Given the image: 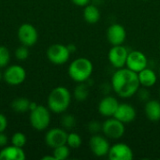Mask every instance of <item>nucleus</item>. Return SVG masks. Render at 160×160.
Instances as JSON below:
<instances>
[{"label":"nucleus","instance_id":"nucleus-1","mask_svg":"<svg viewBox=\"0 0 160 160\" xmlns=\"http://www.w3.org/2000/svg\"><path fill=\"white\" fill-rule=\"evenodd\" d=\"M112 87L115 94L122 98H129L140 89L138 73L128 68H118L112 77Z\"/></svg>","mask_w":160,"mask_h":160},{"label":"nucleus","instance_id":"nucleus-5","mask_svg":"<svg viewBox=\"0 0 160 160\" xmlns=\"http://www.w3.org/2000/svg\"><path fill=\"white\" fill-rule=\"evenodd\" d=\"M105 137L112 140H119L121 139L125 132L126 128L125 124L116 119L115 117H109L102 123V130Z\"/></svg>","mask_w":160,"mask_h":160},{"label":"nucleus","instance_id":"nucleus-11","mask_svg":"<svg viewBox=\"0 0 160 160\" xmlns=\"http://www.w3.org/2000/svg\"><path fill=\"white\" fill-rule=\"evenodd\" d=\"M126 67L134 72L139 73L148 67V59L141 51H131L128 52Z\"/></svg>","mask_w":160,"mask_h":160},{"label":"nucleus","instance_id":"nucleus-33","mask_svg":"<svg viewBox=\"0 0 160 160\" xmlns=\"http://www.w3.org/2000/svg\"><path fill=\"white\" fill-rule=\"evenodd\" d=\"M8 143V136L4 132H0V147L7 146Z\"/></svg>","mask_w":160,"mask_h":160},{"label":"nucleus","instance_id":"nucleus-31","mask_svg":"<svg viewBox=\"0 0 160 160\" xmlns=\"http://www.w3.org/2000/svg\"><path fill=\"white\" fill-rule=\"evenodd\" d=\"M7 127H8V119L3 113H0V132H4Z\"/></svg>","mask_w":160,"mask_h":160},{"label":"nucleus","instance_id":"nucleus-28","mask_svg":"<svg viewBox=\"0 0 160 160\" xmlns=\"http://www.w3.org/2000/svg\"><path fill=\"white\" fill-rule=\"evenodd\" d=\"M15 56L18 60H25L28 58L29 56V50H28V47L22 45V46H20L16 49L15 51Z\"/></svg>","mask_w":160,"mask_h":160},{"label":"nucleus","instance_id":"nucleus-2","mask_svg":"<svg viewBox=\"0 0 160 160\" xmlns=\"http://www.w3.org/2000/svg\"><path fill=\"white\" fill-rule=\"evenodd\" d=\"M71 102V94L67 87L57 86L48 97V108L54 113L65 112Z\"/></svg>","mask_w":160,"mask_h":160},{"label":"nucleus","instance_id":"nucleus-18","mask_svg":"<svg viewBox=\"0 0 160 160\" xmlns=\"http://www.w3.org/2000/svg\"><path fill=\"white\" fill-rule=\"evenodd\" d=\"M138 77H139V82H140L141 86L144 88H150L154 86L158 82L157 73L152 68H149L148 67L141 70L138 73Z\"/></svg>","mask_w":160,"mask_h":160},{"label":"nucleus","instance_id":"nucleus-27","mask_svg":"<svg viewBox=\"0 0 160 160\" xmlns=\"http://www.w3.org/2000/svg\"><path fill=\"white\" fill-rule=\"evenodd\" d=\"M61 124L65 129H72L76 125V119L71 114H66L62 117Z\"/></svg>","mask_w":160,"mask_h":160},{"label":"nucleus","instance_id":"nucleus-22","mask_svg":"<svg viewBox=\"0 0 160 160\" xmlns=\"http://www.w3.org/2000/svg\"><path fill=\"white\" fill-rule=\"evenodd\" d=\"M31 101L26 98H18L11 103V108L17 112H25L30 108Z\"/></svg>","mask_w":160,"mask_h":160},{"label":"nucleus","instance_id":"nucleus-9","mask_svg":"<svg viewBox=\"0 0 160 160\" xmlns=\"http://www.w3.org/2000/svg\"><path fill=\"white\" fill-rule=\"evenodd\" d=\"M18 38L22 45L31 47L37 43L38 33L31 23H22L18 29Z\"/></svg>","mask_w":160,"mask_h":160},{"label":"nucleus","instance_id":"nucleus-21","mask_svg":"<svg viewBox=\"0 0 160 160\" xmlns=\"http://www.w3.org/2000/svg\"><path fill=\"white\" fill-rule=\"evenodd\" d=\"M89 96V87L85 82H79V84L74 89V98L78 101H84Z\"/></svg>","mask_w":160,"mask_h":160},{"label":"nucleus","instance_id":"nucleus-6","mask_svg":"<svg viewBox=\"0 0 160 160\" xmlns=\"http://www.w3.org/2000/svg\"><path fill=\"white\" fill-rule=\"evenodd\" d=\"M71 52H69L68 46L63 44H52L47 50V57L51 63L56 66H61L66 64Z\"/></svg>","mask_w":160,"mask_h":160},{"label":"nucleus","instance_id":"nucleus-35","mask_svg":"<svg viewBox=\"0 0 160 160\" xmlns=\"http://www.w3.org/2000/svg\"><path fill=\"white\" fill-rule=\"evenodd\" d=\"M42 159L43 160H55V158H54V157H53V155H52V156H46V157H43V158H42Z\"/></svg>","mask_w":160,"mask_h":160},{"label":"nucleus","instance_id":"nucleus-16","mask_svg":"<svg viewBox=\"0 0 160 160\" xmlns=\"http://www.w3.org/2000/svg\"><path fill=\"white\" fill-rule=\"evenodd\" d=\"M119 106V102L116 98L112 96L104 97L98 103V112L104 117H112Z\"/></svg>","mask_w":160,"mask_h":160},{"label":"nucleus","instance_id":"nucleus-20","mask_svg":"<svg viewBox=\"0 0 160 160\" xmlns=\"http://www.w3.org/2000/svg\"><path fill=\"white\" fill-rule=\"evenodd\" d=\"M83 19L86 22L90 24H95L100 20V10L94 4H88L83 9Z\"/></svg>","mask_w":160,"mask_h":160},{"label":"nucleus","instance_id":"nucleus-39","mask_svg":"<svg viewBox=\"0 0 160 160\" xmlns=\"http://www.w3.org/2000/svg\"><path fill=\"white\" fill-rule=\"evenodd\" d=\"M159 74H160V68H159Z\"/></svg>","mask_w":160,"mask_h":160},{"label":"nucleus","instance_id":"nucleus-26","mask_svg":"<svg viewBox=\"0 0 160 160\" xmlns=\"http://www.w3.org/2000/svg\"><path fill=\"white\" fill-rule=\"evenodd\" d=\"M10 60V53L7 47L0 46V68H5L8 65Z\"/></svg>","mask_w":160,"mask_h":160},{"label":"nucleus","instance_id":"nucleus-4","mask_svg":"<svg viewBox=\"0 0 160 160\" xmlns=\"http://www.w3.org/2000/svg\"><path fill=\"white\" fill-rule=\"evenodd\" d=\"M50 109L42 105H38L34 110L30 111V124L38 131L45 130L51 123Z\"/></svg>","mask_w":160,"mask_h":160},{"label":"nucleus","instance_id":"nucleus-10","mask_svg":"<svg viewBox=\"0 0 160 160\" xmlns=\"http://www.w3.org/2000/svg\"><path fill=\"white\" fill-rule=\"evenodd\" d=\"M3 78L9 85H19L24 82L26 78V72L22 66L12 65L7 68L3 74Z\"/></svg>","mask_w":160,"mask_h":160},{"label":"nucleus","instance_id":"nucleus-14","mask_svg":"<svg viewBox=\"0 0 160 160\" xmlns=\"http://www.w3.org/2000/svg\"><path fill=\"white\" fill-rule=\"evenodd\" d=\"M108 41L112 45H122L127 38V31L120 23L111 24L106 32Z\"/></svg>","mask_w":160,"mask_h":160},{"label":"nucleus","instance_id":"nucleus-17","mask_svg":"<svg viewBox=\"0 0 160 160\" xmlns=\"http://www.w3.org/2000/svg\"><path fill=\"white\" fill-rule=\"evenodd\" d=\"M25 154L22 148L15 145L5 146L0 152V160H24Z\"/></svg>","mask_w":160,"mask_h":160},{"label":"nucleus","instance_id":"nucleus-8","mask_svg":"<svg viewBox=\"0 0 160 160\" xmlns=\"http://www.w3.org/2000/svg\"><path fill=\"white\" fill-rule=\"evenodd\" d=\"M89 147L93 155L98 158H103L108 156L111 145L107 137L100 134H94L89 140Z\"/></svg>","mask_w":160,"mask_h":160},{"label":"nucleus","instance_id":"nucleus-38","mask_svg":"<svg viewBox=\"0 0 160 160\" xmlns=\"http://www.w3.org/2000/svg\"><path fill=\"white\" fill-rule=\"evenodd\" d=\"M159 96H160V88H159Z\"/></svg>","mask_w":160,"mask_h":160},{"label":"nucleus","instance_id":"nucleus-29","mask_svg":"<svg viewBox=\"0 0 160 160\" xmlns=\"http://www.w3.org/2000/svg\"><path fill=\"white\" fill-rule=\"evenodd\" d=\"M89 131L94 134H98L100 130H102V124H100L98 121H91L88 125Z\"/></svg>","mask_w":160,"mask_h":160},{"label":"nucleus","instance_id":"nucleus-15","mask_svg":"<svg viewBox=\"0 0 160 160\" xmlns=\"http://www.w3.org/2000/svg\"><path fill=\"white\" fill-rule=\"evenodd\" d=\"M136 109L129 103H119V106L113 115V117H115L125 125L132 123L136 119Z\"/></svg>","mask_w":160,"mask_h":160},{"label":"nucleus","instance_id":"nucleus-7","mask_svg":"<svg viewBox=\"0 0 160 160\" xmlns=\"http://www.w3.org/2000/svg\"><path fill=\"white\" fill-rule=\"evenodd\" d=\"M128 50L122 45L112 46L108 53V59L111 65L116 69L126 67L127 59L128 55Z\"/></svg>","mask_w":160,"mask_h":160},{"label":"nucleus","instance_id":"nucleus-3","mask_svg":"<svg viewBox=\"0 0 160 160\" xmlns=\"http://www.w3.org/2000/svg\"><path fill=\"white\" fill-rule=\"evenodd\" d=\"M94 66L89 59L85 57H79L70 63L68 72L70 79L79 83L87 82L91 78Z\"/></svg>","mask_w":160,"mask_h":160},{"label":"nucleus","instance_id":"nucleus-30","mask_svg":"<svg viewBox=\"0 0 160 160\" xmlns=\"http://www.w3.org/2000/svg\"><path fill=\"white\" fill-rule=\"evenodd\" d=\"M149 92H148V90H146V88H144L143 87V89H142V90H140L139 89V91L137 92V94L139 95V97H140V98L142 99V100H143V101H148L150 98H149V94H148Z\"/></svg>","mask_w":160,"mask_h":160},{"label":"nucleus","instance_id":"nucleus-13","mask_svg":"<svg viewBox=\"0 0 160 160\" xmlns=\"http://www.w3.org/2000/svg\"><path fill=\"white\" fill-rule=\"evenodd\" d=\"M68 134L65 128H54L50 129L45 136L46 144L51 148H55L60 145L67 144Z\"/></svg>","mask_w":160,"mask_h":160},{"label":"nucleus","instance_id":"nucleus-34","mask_svg":"<svg viewBox=\"0 0 160 160\" xmlns=\"http://www.w3.org/2000/svg\"><path fill=\"white\" fill-rule=\"evenodd\" d=\"M68 50H69V52L72 53L73 52H75L76 51V47L74 46V45H72V44H70V45H68Z\"/></svg>","mask_w":160,"mask_h":160},{"label":"nucleus","instance_id":"nucleus-24","mask_svg":"<svg viewBox=\"0 0 160 160\" xmlns=\"http://www.w3.org/2000/svg\"><path fill=\"white\" fill-rule=\"evenodd\" d=\"M82 143V138L78 133L75 132H70L68 134V139H67V145L69 148L72 149H77L79 147H81Z\"/></svg>","mask_w":160,"mask_h":160},{"label":"nucleus","instance_id":"nucleus-36","mask_svg":"<svg viewBox=\"0 0 160 160\" xmlns=\"http://www.w3.org/2000/svg\"><path fill=\"white\" fill-rule=\"evenodd\" d=\"M2 78H3V77H2V74H1V72H0V80H1Z\"/></svg>","mask_w":160,"mask_h":160},{"label":"nucleus","instance_id":"nucleus-37","mask_svg":"<svg viewBox=\"0 0 160 160\" xmlns=\"http://www.w3.org/2000/svg\"><path fill=\"white\" fill-rule=\"evenodd\" d=\"M142 1H149V0H142Z\"/></svg>","mask_w":160,"mask_h":160},{"label":"nucleus","instance_id":"nucleus-23","mask_svg":"<svg viewBox=\"0 0 160 160\" xmlns=\"http://www.w3.org/2000/svg\"><path fill=\"white\" fill-rule=\"evenodd\" d=\"M70 155L69 147L67 144L60 145L58 147L53 148V157L55 160H65L67 159Z\"/></svg>","mask_w":160,"mask_h":160},{"label":"nucleus","instance_id":"nucleus-12","mask_svg":"<svg viewBox=\"0 0 160 160\" xmlns=\"http://www.w3.org/2000/svg\"><path fill=\"white\" fill-rule=\"evenodd\" d=\"M108 158L110 160H132L134 153L127 143L118 142L110 147Z\"/></svg>","mask_w":160,"mask_h":160},{"label":"nucleus","instance_id":"nucleus-25","mask_svg":"<svg viewBox=\"0 0 160 160\" xmlns=\"http://www.w3.org/2000/svg\"><path fill=\"white\" fill-rule=\"evenodd\" d=\"M26 143V136L22 132H16L11 137V144L22 148Z\"/></svg>","mask_w":160,"mask_h":160},{"label":"nucleus","instance_id":"nucleus-19","mask_svg":"<svg viewBox=\"0 0 160 160\" xmlns=\"http://www.w3.org/2000/svg\"><path fill=\"white\" fill-rule=\"evenodd\" d=\"M144 112L148 120L152 122L160 121V102L157 99H149L144 106Z\"/></svg>","mask_w":160,"mask_h":160},{"label":"nucleus","instance_id":"nucleus-32","mask_svg":"<svg viewBox=\"0 0 160 160\" xmlns=\"http://www.w3.org/2000/svg\"><path fill=\"white\" fill-rule=\"evenodd\" d=\"M71 2L78 7H83L84 8L85 6L90 4L91 0H71Z\"/></svg>","mask_w":160,"mask_h":160}]
</instances>
